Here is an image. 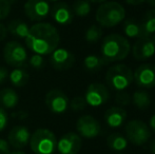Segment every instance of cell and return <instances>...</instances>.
Masks as SVG:
<instances>
[{"label":"cell","mask_w":155,"mask_h":154,"mask_svg":"<svg viewBox=\"0 0 155 154\" xmlns=\"http://www.w3.org/2000/svg\"><path fill=\"white\" fill-rule=\"evenodd\" d=\"M117 154H124V153H117Z\"/></svg>","instance_id":"f6af8a7d"},{"label":"cell","mask_w":155,"mask_h":154,"mask_svg":"<svg viewBox=\"0 0 155 154\" xmlns=\"http://www.w3.org/2000/svg\"><path fill=\"white\" fill-rule=\"evenodd\" d=\"M29 64L33 69L39 71V70H42V69L45 68V58H43V56L38 55V54H34V55L30 58Z\"/></svg>","instance_id":"4dcf8cb0"},{"label":"cell","mask_w":155,"mask_h":154,"mask_svg":"<svg viewBox=\"0 0 155 154\" xmlns=\"http://www.w3.org/2000/svg\"><path fill=\"white\" fill-rule=\"evenodd\" d=\"M133 80L138 87L152 89L155 87V64H141L133 73Z\"/></svg>","instance_id":"4fadbf2b"},{"label":"cell","mask_w":155,"mask_h":154,"mask_svg":"<svg viewBox=\"0 0 155 154\" xmlns=\"http://www.w3.org/2000/svg\"><path fill=\"white\" fill-rule=\"evenodd\" d=\"M141 33L143 37H151L155 34V8L148 11L140 21Z\"/></svg>","instance_id":"44dd1931"},{"label":"cell","mask_w":155,"mask_h":154,"mask_svg":"<svg viewBox=\"0 0 155 154\" xmlns=\"http://www.w3.org/2000/svg\"><path fill=\"white\" fill-rule=\"evenodd\" d=\"M69 97L61 90L53 89L45 94V106L54 114L64 113L69 108Z\"/></svg>","instance_id":"30bf717a"},{"label":"cell","mask_w":155,"mask_h":154,"mask_svg":"<svg viewBox=\"0 0 155 154\" xmlns=\"http://www.w3.org/2000/svg\"><path fill=\"white\" fill-rule=\"evenodd\" d=\"M23 10L30 20L42 22L50 15L51 5L47 0H28L23 5Z\"/></svg>","instance_id":"ba28073f"},{"label":"cell","mask_w":155,"mask_h":154,"mask_svg":"<svg viewBox=\"0 0 155 154\" xmlns=\"http://www.w3.org/2000/svg\"><path fill=\"white\" fill-rule=\"evenodd\" d=\"M131 98H132L133 105L140 110L148 109L150 107V105H151V97H150L149 93L147 91H135L132 96H131Z\"/></svg>","instance_id":"484cf974"},{"label":"cell","mask_w":155,"mask_h":154,"mask_svg":"<svg viewBox=\"0 0 155 154\" xmlns=\"http://www.w3.org/2000/svg\"><path fill=\"white\" fill-rule=\"evenodd\" d=\"M6 34H8L6 27L3 25V23L0 22V41L3 40V39L6 37Z\"/></svg>","instance_id":"d590c367"},{"label":"cell","mask_w":155,"mask_h":154,"mask_svg":"<svg viewBox=\"0 0 155 154\" xmlns=\"http://www.w3.org/2000/svg\"><path fill=\"white\" fill-rule=\"evenodd\" d=\"M11 152V146L8 139L0 138V154H8Z\"/></svg>","instance_id":"836d02e7"},{"label":"cell","mask_w":155,"mask_h":154,"mask_svg":"<svg viewBox=\"0 0 155 154\" xmlns=\"http://www.w3.org/2000/svg\"><path fill=\"white\" fill-rule=\"evenodd\" d=\"M28 49L34 54L50 55L58 48L60 35L57 29L49 22H37L29 30L25 38Z\"/></svg>","instance_id":"6da1fadb"},{"label":"cell","mask_w":155,"mask_h":154,"mask_svg":"<svg viewBox=\"0 0 155 154\" xmlns=\"http://www.w3.org/2000/svg\"><path fill=\"white\" fill-rule=\"evenodd\" d=\"M29 145L35 154H53L57 147V139L51 130L40 128L31 134Z\"/></svg>","instance_id":"277c9868"},{"label":"cell","mask_w":155,"mask_h":154,"mask_svg":"<svg viewBox=\"0 0 155 154\" xmlns=\"http://www.w3.org/2000/svg\"><path fill=\"white\" fill-rule=\"evenodd\" d=\"M107 64H108V61L104 60L101 56L98 55H88L84 59V69H86V71H88L90 73L98 72Z\"/></svg>","instance_id":"603a6c76"},{"label":"cell","mask_w":155,"mask_h":154,"mask_svg":"<svg viewBox=\"0 0 155 154\" xmlns=\"http://www.w3.org/2000/svg\"><path fill=\"white\" fill-rule=\"evenodd\" d=\"M8 74H10V72H8V69L4 68V67H0V84H2L8 79Z\"/></svg>","instance_id":"e575fe53"},{"label":"cell","mask_w":155,"mask_h":154,"mask_svg":"<svg viewBox=\"0 0 155 154\" xmlns=\"http://www.w3.org/2000/svg\"><path fill=\"white\" fill-rule=\"evenodd\" d=\"M127 111L121 107H111L104 112V119L106 125L111 129L120 128L127 120Z\"/></svg>","instance_id":"ac0fdd59"},{"label":"cell","mask_w":155,"mask_h":154,"mask_svg":"<svg viewBox=\"0 0 155 154\" xmlns=\"http://www.w3.org/2000/svg\"><path fill=\"white\" fill-rule=\"evenodd\" d=\"M12 0H0V20H3L10 15Z\"/></svg>","instance_id":"1f68e13d"},{"label":"cell","mask_w":155,"mask_h":154,"mask_svg":"<svg viewBox=\"0 0 155 154\" xmlns=\"http://www.w3.org/2000/svg\"><path fill=\"white\" fill-rule=\"evenodd\" d=\"M6 30L13 37L25 39L27 37L28 33H29L30 28L25 21L20 20V19H14V20L10 21Z\"/></svg>","instance_id":"ffe728a7"},{"label":"cell","mask_w":155,"mask_h":154,"mask_svg":"<svg viewBox=\"0 0 155 154\" xmlns=\"http://www.w3.org/2000/svg\"><path fill=\"white\" fill-rule=\"evenodd\" d=\"M132 54L136 60H147L155 54V44L150 37L138 38L133 44Z\"/></svg>","instance_id":"2e32d148"},{"label":"cell","mask_w":155,"mask_h":154,"mask_svg":"<svg viewBox=\"0 0 155 154\" xmlns=\"http://www.w3.org/2000/svg\"><path fill=\"white\" fill-rule=\"evenodd\" d=\"M102 37V29L96 25H92L87 29L84 33V39L89 43H96Z\"/></svg>","instance_id":"83f0119b"},{"label":"cell","mask_w":155,"mask_h":154,"mask_svg":"<svg viewBox=\"0 0 155 154\" xmlns=\"http://www.w3.org/2000/svg\"><path fill=\"white\" fill-rule=\"evenodd\" d=\"M87 101L84 96H75L72 100H70L69 107L74 112H80L82 110L86 109L87 107Z\"/></svg>","instance_id":"f546056e"},{"label":"cell","mask_w":155,"mask_h":154,"mask_svg":"<svg viewBox=\"0 0 155 154\" xmlns=\"http://www.w3.org/2000/svg\"><path fill=\"white\" fill-rule=\"evenodd\" d=\"M88 1L90 2V3L92 2V3H100L101 4V3H104V2H107L108 0H88Z\"/></svg>","instance_id":"ab89813d"},{"label":"cell","mask_w":155,"mask_h":154,"mask_svg":"<svg viewBox=\"0 0 155 154\" xmlns=\"http://www.w3.org/2000/svg\"><path fill=\"white\" fill-rule=\"evenodd\" d=\"M72 11L78 17H87L91 13V3L88 0H76Z\"/></svg>","instance_id":"4316f807"},{"label":"cell","mask_w":155,"mask_h":154,"mask_svg":"<svg viewBox=\"0 0 155 154\" xmlns=\"http://www.w3.org/2000/svg\"><path fill=\"white\" fill-rule=\"evenodd\" d=\"M8 78H10V81L13 86L17 87V88H21L29 82L30 75L28 71L23 68H15L14 70L10 72Z\"/></svg>","instance_id":"d4e9b609"},{"label":"cell","mask_w":155,"mask_h":154,"mask_svg":"<svg viewBox=\"0 0 155 154\" xmlns=\"http://www.w3.org/2000/svg\"><path fill=\"white\" fill-rule=\"evenodd\" d=\"M115 103L118 107H126L129 106L132 103V98H131V95L129 94L126 91H117V93L115 94Z\"/></svg>","instance_id":"f1b7e54d"},{"label":"cell","mask_w":155,"mask_h":154,"mask_svg":"<svg viewBox=\"0 0 155 154\" xmlns=\"http://www.w3.org/2000/svg\"><path fill=\"white\" fill-rule=\"evenodd\" d=\"M82 147V139L77 133L68 132L57 142L56 149L60 154H78Z\"/></svg>","instance_id":"5bb4252c"},{"label":"cell","mask_w":155,"mask_h":154,"mask_svg":"<svg viewBox=\"0 0 155 154\" xmlns=\"http://www.w3.org/2000/svg\"><path fill=\"white\" fill-rule=\"evenodd\" d=\"M84 97L87 101V105L91 107H100L109 100L110 91L104 84L93 82L88 86Z\"/></svg>","instance_id":"9c48e42d"},{"label":"cell","mask_w":155,"mask_h":154,"mask_svg":"<svg viewBox=\"0 0 155 154\" xmlns=\"http://www.w3.org/2000/svg\"><path fill=\"white\" fill-rule=\"evenodd\" d=\"M123 31L129 38H143L140 21H137L135 18H128L124 20Z\"/></svg>","instance_id":"7402d4cb"},{"label":"cell","mask_w":155,"mask_h":154,"mask_svg":"<svg viewBox=\"0 0 155 154\" xmlns=\"http://www.w3.org/2000/svg\"><path fill=\"white\" fill-rule=\"evenodd\" d=\"M8 123V115L3 108L0 107V132H2L6 128Z\"/></svg>","instance_id":"d6a6232c"},{"label":"cell","mask_w":155,"mask_h":154,"mask_svg":"<svg viewBox=\"0 0 155 154\" xmlns=\"http://www.w3.org/2000/svg\"><path fill=\"white\" fill-rule=\"evenodd\" d=\"M124 1L130 5H140L143 2H146V0H124Z\"/></svg>","instance_id":"8d00e7d4"},{"label":"cell","mask_w":155,"mask_h":154,"mask_svg":"<svg viewBox=\"0 0 155 154\" xmlns=\"http://www.w3.org/2000/svg\"><path fill=\"white\" fill-rule=\"evenodd\" d=\"M51 17L56 23L60 25H68L73 21V11L65 2H57L51 8Z\"/></svg>","instance_id":"e0dca14e"},{"label":"cell","mask_w":155,"mask_h":154,"mask_svg":"<svg viewBox=\"0 0 155 154\" xmlns=\"http://www.w3.org/2000/svg\"><path fill=\"white\" fill-rule=\"evenodd\" d=\"M50 64L56 71L70 70L75 64V56L69 50L57 48L50 54Z\"/></svg>","instance_id":"8fae6325"},{"label":"cell","mask_w":155,"mask_h":154,"mask_svg":"<svg viewBox=\"0 0 155 154\" xmlns=\"http://www.w3.org/2000/svg\"><path fill=\"white\" fill-rule=\"evenodd\" d=\"M8 154H25V152H22V151L16 150V151H13V152H10Z\"/></svg>","instance_id":"b9f144b4"},{"label":"cell","mask_w":155,"mask_h":154,"mask_svg":"<svg viewBox=\"0 0 155 154\" xmlns=\"http://www.w3.org/2000/svg\"><path fill=\"white\" fill-rule=\"evenodd\" d=\"M149 148H150V151H151V153L152 154H155V139L152 140V142L150 143Z\"/></svg>","instance_id":"f35d334b"},{"label":"cell","mask_w":155,"mask_h":154,"mask_svg":"<svg viewBox=\"0 0 155 154\" xmlns=\"http://www.w3.org/2000/svg\"><path fill=\"white\" fill-rule=\"evenodd\" d=\"M12 1H13V0H12Z\"/></svg>","instance_id":"bcb514c9"},{"label":"cell","mask_w":155,"mask_h":154,"mask_svg":"<svg viewBox=\"0 0 155 154\" xmlns=\"http://www.w3.org/2000/svg\"><path fill=\"white\" fill-rule=\"evenodd\" d=\"M126 18V10L116 1L101 3L95 13V19L100 27L113 28L123 22Z\"/></svg>","instance_id":"3957f363"},{"label":"cell","mask_w":155,"mask_h":154,"mask_svg":"<svg viewBox=\"0 0 155 154\" xmlns=\"http://www.w3.org/2000/svg\"><path fill=\"white\" fill-rule=\"evenodd\" d=\"M126 137L134 146H143L147 144L152 135L149 126L140 119H132L126 123L124 127Z\"/></svg>","instance_id":"8992f818"},{"label":"cell","mask_w":155,"mask_h":154,"mask_svg":"<svg viewBox=\"0 0 155 154\" xmlns=\"http://www.w3.org/2000/svg\"><path fill=\"white\" fill-rule=\"evenodd\" d=\"M150 38H151V40L153 41V43H154V44H155V34H153V35H152V36H151V37H150Z\"/></svg>","instance_id":"7bdbcfd3"},{"label":"cell","mask_w":155,"mask_h":154,"mask_svg":"<svg viewBox=\"0 0 155 154\" xmlns=\"http://www.w3.org/2000/svg\"><path fill=\"white\" fill-rule=\"evenodd\" d=\"M101 57L110 62H116L128 57L131 52V44L124 36L119 34H110L102 39Z\"/></svg>","instance_id":"7a4b0ae2"},{"label":"cell","mask_w":155,"mask_h":154,"mask_svg":"<svg viewBox=\"0 0 155 154\" xmlns=\"http://www.w3.org/2000/svg\"><path fill=\"white\" fill-rule=\"evenodd\" d=\"M133 72L127 64H116L110 67L106 73V82L115 91H124L132 84Z\"/></svg>","instance_id":"5b68a950"},{"label":"cell","mask_w":155,"mask_h":154,"mask_svg":"<svg viewBox=\"0 0 155 154\" xmlns=\"http://www.w3.org/2000/svg\"><path fill=\"white\" fill-rule=\"evenodd\" d=\"M149 128H150V130H151V131L155 132V113L151 116V118H150Z\"/></svg>","instance_id":"74e56055"},{"label":"cell","mask_w":155,"mask_h":154,"mask_svg":"<svg viewBox=\"0 0 155 154\" xmlns=\"http://www.w3.org/2000/svg\"><path fill=\"white\" fill-rule=\"evenodd\" d=\"M31 133L25 126H15L12 128L8 135V142L11 148L23 149L29 145Z\"/></svg>","instance_id":"9a60e30c"},{"label":"cell","mask_w":155,"mask_h":154,"mask_svg":"<svg viewBox=\"0 0 155 154\" xmlns=\"http://www.w3.org/2000/svg\"><path fill=\"white\" fill-rule=\"evenodd\" d=\"M146 2H148V3L152 6V8H155V0H146Z\"/></svg>","instance_id":"60d3db41"},{"label":"cell","mask_w":155,"mask_h":154,"mask_svg":"<svg viewBox=\"0 0 155 154\" xmlns=\"http://www.w3.org/2000/svg\"><path fill=\"white\" fill-rule=\"evenodd\" d=\"M107 145L112 151L121 152L128 147V139L120 133H112L107 138Z\"/></svg>","instance_id":"cb8c5ba5"},{"label":"cell","mask_w":155,"mask_h":154,"mask_svg":"<svg viewBox=\"0 0 155 154\" xmlns=\"http://www.w3.org/2000/svg\"><path fill=\"white\" fill-rule=\"evenodd\" d=\"M19 103V95L11 88H4L0 91V105L5 109H14Z\"/></svg>","instance_id":"d6986e66"},{"label":"cell","mask_w":155,"mask_h":154,"mask_svg":"<svg viewBox=\"0 0 155 154\" xmlns=\"http://www.w3.org/2000/svg\"><path fill=\"white\" fill-rule=\"evenodd\" d=\"M3 58L13 68H23L29 61L27 49L18 41H10L4 45Z\"/></svg>","instance_id":"52a82bcc"},{"label":"cell","mask_w":155,"mask_h":154,"mask_svg":"<svg viewBox=\"0 0 155 154\" xmlns=\"http://www.w3.org/2000/svg\"><path fill=\"white\" fill-rule=\"evenodd\" d=\"M76 130L80 137L92 139L99 135L101 131L100 123L95 117L91 115H84L79 117L76 123Z\"/></svg>","instance_id":"7c38bea8"},{"label":"cell","mask_w":155,"mask_h":154,"mask_svg":"<svg viewBox=\"0 0 155 154\" xmlns=\"http://www.w3.org/2000/svg\"><path fill=\"white\" fill-rule=\"evenodd\" d=\"M47 1H50V2H58L59 0H47Z\"/></svg>","instance_id":"ee69618b"}]
</instances>
